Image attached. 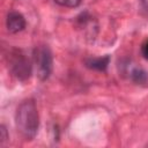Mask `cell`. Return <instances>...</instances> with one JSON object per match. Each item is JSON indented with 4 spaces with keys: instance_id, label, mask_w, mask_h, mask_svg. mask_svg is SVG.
Here are the masks:
<instances>
[{
    "instance_id": "277c9868",
    "label": "cell",
    "mask_w": 148,
    "mask_h": 148,
    "mask_svg": "<svg viewBox=\"0 0 148 148\" xmlns=\"http://www.w3.org/2000/svg\"><path fill=\"white\" fill-rule=\"evenodd\" d=\"M25 24H27L25 18L21 13L14 12V10L8 13L7 18H6V27L9 32L17 34L25 28Z\"/></svg>"
},
{
    "instance_id": "52a82bcc",
    "label": "cell",
    "mask_w": 148,
    "mask_h": 148,
    "mask_svg": "<svg viewBox=\"0 0 148 148\" xmlns=\"http://www.w3.org/2000/svg\"><path fill=\"white\" fill-rule=\"evenodd\" d=\"M54 2L61 7H67V8H75L80 6L81 0H54Z\"/></svg>"
},
{
    "instance_id": "9c48e42d",
    "label": "cell",
    "mask_w": 148,
    "mask_h": 148,
    "mask_svg": "<svg viewBox=\"0 0 148 148\" xmlns=\"http://www.w3.org/2000/svg\"><path fill=\"white\" fill-rule=\"evenodd\" d=\"M141 52H142V56L148 60V39L142 44V46H141Z\"/></svg>"
},
{
    "instance_id": "3957f363",
    "label": "cell",
    "mask_w": 148,
    "mask_h": 148,
    "mask_svg": "<svg viewBox=\"0 0 148 148\" xmlns=\"http://www.w3.org/2000/svg\"><path fill=\"white\" fill-rule=\"evenodd\" d=\"M9 71L13 76H15L18 81H27L31 76L32 65L31 61L20 51L14 50L9 56Z\"/></svg>"
},
{
    "instance_id": "5b68a950",
    "label": "cell",
    "mask_w": 148,
    "mask_h": 148,
    "mask_svg": "<svg viewBox=\"0 0 148 148\" xmlns=\"http://www.w3.org/2000/svg\"><path fill=\"white\" fill-rule=\"evenodd\" d=\"M110 64V57L104 56V57H90L84 60V66L89 69L97 71V72H104L106 71L108 66Z\"/></svg>"
},
{
    "instance_id": "ba28073f",
    "label": "cell",
    "mask_w": 148,
    "mask_h": 148,
    "mask_svg": "<svg viewBox=\"0 0 148 148\" xmlns=\"http://www.w3.org/2000/svg\"><path fill=\"white\" fill-rule=\"evenodd\" d=\"M9 139V135H8V132H7V128L5 125H1L0 126V145L1 146H5V143L7 142V140Z\"/></svg>"
},
{
    "instance_id": "6da1fadb",
    "label": "cell",
    "mask_w": 148,
    "mask_h": 148,
    "mask_svg": "<svg viewBox=\"0 0 148 148\" xmlns=\"http://www.w3.org/2000/svg\"><path fill=\"white\" fill-rule=\"evenodd\" d=\"M15 125L24 140H32L39 128V114L32 98L23 101L15 112Z\"/></svg>"
},
{
    "instance_id": "8992f818",
    "label": "cell",
    "mask_w": 148,
    "mask_h": 148,
    "mask_svg": "<svg viewBox=\"0 0 148 148\" xmlns=\"http://www.w3.org/2000/svg\"><path fill=\"white\" fill-rule=\"evenodd\" d=\"M131 79L132 81H134L138 84H146L148 82V73L140 68V67H135L131 71Z\"/></svg>"
},
{
    "instance_id": "7a4b0ae2",
    "label": "cell",
    "mask_w": 148,
    "mask_h": 148,
    "mask_svg": "<svg viewBox=\"0 0 148 148\" xmlns=\"http://www.w3.org/2000/svg\"><path fill=\"white\" fill-rule=\"evenodd\" d=\"M34 62L36 66V73L40 81H45L50 77L53 69V56L49 46L38 45L34 50Z\"/></svg>"
}]
</instances>
